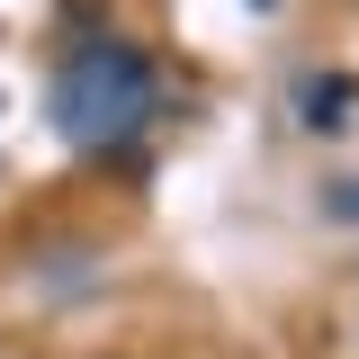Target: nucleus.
<instances>
[{
	"label": "nucleus",
	"instance_id": "1",
	"mask_svg": "<svg viewBox=\"0 0 359 359\" xmlns=\"http://www.w3.org/2000/svg\"><path fill=\"white\" fill-rule=\"evenodd\" d=\"M144 117H153V63L126 36H90V45L63 54V72H54V126H63V144L117 153V144L144 135Z\"/></svg>",
	"mask_w": 359,
	"mask_h": 359
},
{
	"label": "nucleus",
	"instance_id": "2",
	"mask_svg": "<svg viewBox=\"0 0 359 359\" xmlns=\"http://www.w3.org/2000/svg\"><path fill=\"white\" fill-rule=\"evenodd\" d=\"M351 99H359L351 72H314V81L297 90V117H306L314 135H341V126H351Z\"/></svg>",
	"mask_w": 359,
	"mask_h": 359
},
{
	"label": "nucleus",
	"instance_id": "3",
	"mask_svg": "<svg viewBox=\"0 0 359 359\" xmlns=\"http://www.w3.org/2000/svg\"><path fill=\"white\" fill-rule=\"evenodd\" d=\"M323 216H332V224H359V180H332V189H323Z\"/></svg>",
	"mask_w": 359,
	"mask_h": 359
}]
</instances>
